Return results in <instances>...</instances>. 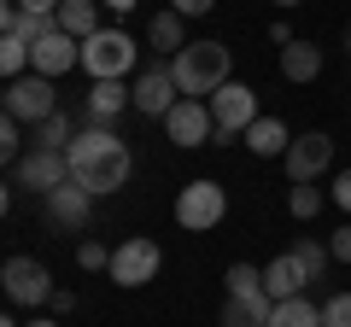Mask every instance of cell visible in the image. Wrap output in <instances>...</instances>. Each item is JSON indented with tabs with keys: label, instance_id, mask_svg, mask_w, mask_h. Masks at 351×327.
Here are the masks:
<instances>
[{
	"label": "cell",
	"instance_id": "obj_1",
	"mask_svg": "<svg viewBox=\"0 0 351 327\" xmlns=\"http://www.w3.org/2000/svg\"><path fill=\"white\" fill-rule=\"evenodd\" d=\"M129 176H135V152H129V140H117L112 129L88 123L82 135L71 140V181H82L94 199L129 187Z\"/></svg>",
	"mask_w": 351,
	"mask_h": 327
},
{
	"label": "cell",
	"instance_id": "obj_2",
	"mask_svg": "<svg viewBox=\"0 0 351 327\" xmlns=\"http://www.w3.org/2000/svg\"><path fill=\"white\" fill-rule=\"evenodd\" d=\"M176 88H182V100H211L223 82H234V59H228L223 41H188V47L176 53Z\"/></svg>",
	"mask_w": 351,
	"mask_h": 327
},
{
	"label": "cell",
	"instance_id": "obj_3",
	"mask_svg": "<svg viewBox=\"0 0 351 327\" xmlns=\"http://www.w3.org/2000/svg\"><path fill=\"white\" fill-rule=\"evenodd\" d=\"M0 105H6V117H18L24 129H41L53 112H59V88H53V76H18V82H6V94H0Z\"/></svg>",
	"mask_w": 351,
	"mask_h": 327
},
{
	"label": "cell",
	"instance_id": "obj_4",
	"mask_svg": "<svg viewBox=\"0 0 351 327\" xmlns=\"http://www.w3.org/2000/svg\"><path fill=\"white\" fill-rule=\"evenodd\" d=\"M129 64H135V41H129V29H100V36L82 41V70L94 76V82H123Z\"/></svg>",
	"mask_w": 351,
	"mask_h": 327
},
{
	"label": "cell",
	"instance_id": "obj_5",
	"mask_svg": "<svg viewBox=\"0 0 351 327\" xmlns=\"http://www.w3.org/2000/svg\"><path fill=\"white\" fill-rule=\"evenodd\" d=\"M0 287H6V298L18 304V310H41V304H53V275L47 263H36V257H6V269H0Z\"/></svg>",
	"mask_w": 351,
	"mask_h": 327
},
{
	"label": "cell",
	"instance_id": "obj_6",
	"mask_svg": "<svg viewBox=\"0 0 351 327\" xmlns=\"http://www.w3.org/2000/svg\"><path fill=\"white\" fill-rule=\"evenodd\" d=\"M228 216V193L223 181H188L182 199H176V222L188 228V234H205V228H223Z\"/></svg>",
	"mask_w": 351,
	"mask_h": 327
},
{
	"label": "cell",
	"instance_id": "obj_7",
	"mask_svg": "<svg viewBox=\"0 0 351 327\" xmlns=\"http://www.w3.org/2000/svg\"><path fill=\"white\" fill-rule=\"evenodd\" d=\"M12 181L18 187H29V193H59L64 181H71V152H53V146H29L24 158L12 164Z\"/></svg>",
	"mask_w": 351,
	"mask_h": 327
},
{
	"label": "cell",
	"instance_id": "obj_8",
	"mask_svg": "<svg viewBox=\"0 0 351 327\" xmlns=\"http://www.w3.org/2000/svg\"><path fill=\"white\" fill-rule=\"evenodd\" d=\"M158 263H164L158 239H147V234H129L123 246L112 252V269H106V275H112L117 287H147V280L158 275Z\"/></svg>",
	"mask_w": 351,
	"mask_h": 327
},
{
	"label": "cell",
	"instance_id": "obj_9",
	"mask_svg": "<svg viewBox=\"0 0 351 327\" xmlns=\"http://www.w3.org/2000/svg\"><path fill=\"white\" fill-rule=\"evenodd\" d=\"M205 105H211L217 135H246V129L258 123V94H252L246 82H223V88H217Z\"/></svg>",
	"mask_w": 351,
	"mask_h": 327
},
{
	"label": "cell",
	"instance_id": "obj_10",
	"mask_svg": "<svg viewBox=\"0 0 351 327\" xmlns=\"http://www.w3.org/2000/svg\"><path fill=\"white\" fill-rule=\"evenodd\" d=\"M182 105V88H176V70L170 64H147L135 76V112L141 117H170Z\"/></svg>",
	"mask_w": 351,
	"mask_h": 327
},
{
	"label": "cell",
	"instance_id": "obj_11",
	"mask_svg": "<svg viewBox=\"0 0 351 327\" xmlns=\"http://www.w3.org/2000/svg\"><path fill=\"white\" fill-rule=\"evenodd\" d=\"M328 164H334V140H328L322 129L293 135V146H287V176H293V181H316Z\"/></svg>",
	"mask_w": 351,
	"mask_h": 327
},
{
	"label": "cell",
	"instance_id": "obj_12",
	"mask_svg": "<svg viewBox=\"0 0 351 327\" xmlns=\"http://www.w3.org/2000/svg\"><path fill=\"white\" fill-rule=\"evenodd\" d=\"M76 64H82V41L64 36V29H53L47 41L29 47V70L36 76H64V70H76Z\"/></svg>",
	"mask_w": 351,
	"mask_h": 327
},
{
	"label": "cell",
	"instance_id": "obj_13",
	"mask_svg": "<svg viewBox=\"0 0 351 327\" xmlns=\"http://www.w3.org/2000/svg\"><path fill=\"white\" fill-rule=\"evenodd\" d=\"M164 129H170V140H176V146H205V140L217 135L211 105H205V100H182L170 117H164Z\"/></svg>",
	"mask_w": 351,
	"mask_h": 327
},
{
	"label": "cell",
	"instance_id": "obj_14",
	"mask_svg": "<svg viewBox=\"0 0 351 327\" xmlns=\"http://www.w3.org/2000/svg\"><path fill=\"white\" fill-rule=\"evenodd\" d=\"M88 216H94V193L82 181H64L59 193H47V222L53 228H88Z\"/></svg>",
	"mask_w": 351,
	"mask_h": 327
},
{
	"label": "cell",
	"instance_id": "obj_15",
	"mask_svg": "<svg viewBox=\"0 0 351 327\" xmlns=\"http://www.w3.org/2000/svg\"><path fill=\"white\" fill-rule=\"evenodd\" d=\"M53 29H59V18H53V12H24L18 0L0 6V36H12V41H29V47H36V41H47Z\"/></svg>",
	"mask_w": 351,
	"mask_h": 327
},
{
	"label": "cell",
	"instance_id": "obj_16",
	"mask_svg": "<svg viewBox=\"0 0 351 327\" xmlns=\"http://www.w3.org/2000/svg\"><path fill=\"white\" fill-rule=\"evenodd\" d=\"M311 287V275H304V263L293 252H281V257H269V269H263V292L276 304H287V298H299V292Z\"/></svg>",
	"mask_w": 351,
	"mask_h": 327
},
{
	"label": "cell",
	"instance_id": "obj_17",
	"mask_svg": "<svg viewBox=\"0 0 351 327\" xmlns=\"http://www.w3.org/2000/svg\"><path fill=\"white\" fill-rule=\"evenodd\" d=\"M123 105H135V88H123V82H94V88H88V123L106 129Z\"/></svg>",
	"mask_w": 351,
	"mask_h": 327
},
{
	"label": "cell",
	"instance_id": "obj_18",
	"mask_svg": "<svg viewBox=\"0 0 351 327\" xmlns=\"http://www.w3.org/2000/svg\"><path fill=\"white\" fill-rule=\"evenodd\" d=\"M276 315V298L269 292H252V298H228L223 304V327H269Z\"/></svg>",
	"mask_w": 351,
	"mask_h": 327
},
{
	"label": "cell",
	"instance_id": "obj_19",
	"mask_svg": "<svg viewBox=\"0 0 351 327\" xmlns=\"http://www.w3.org/2000/svg\"><path fill=\"white\" fill-rule=\"evenodd\" d=\"M246 146L258 152V158H287L293 135H287V123H281V117H258V123L246 129Z\"/></svg>",
	"mask_w": 351,
	"mask_h": 327
},
{
	"label": "cell",
	"instance_id": "obj_20",
	"mask_svg": "<svg viewBox=\"0 0 351 327\" xmlns=\"http://www.w3.org/2000/svg\"><path fill=\"white\" fill-rule=\"evenodd\" d=\"M281 76H287V82H316V76H322V47H316V41L281 47Z\"/></svg>",
	"mask_w": 351,
	"mask_h": 327
},
{
	"label": "cell",
	"instance_id": "obj_21",
	"mask_svg": "<svg viewBox=\"0 0 351 327\" xmlns=\"http://www.w3.org/2000/svg\"><path fill=\"white\" fill-rule=\"evenodd\" d=\"M53 18H59V29H64V36H76V41L100 36V0H64Z\"/></svg>",
	"mask_w": 351,
	"mask_h": 327
},
{
	"label": "cell",
	"instance_id": "obj_22",
	"mask_svg": "<svg viewBox=\"0 0 351 327\" xmlns=\"http://www.w3.org/2000/svg\"><path fill=\"white\" fill-rule=\"evenodd\" d=\"M29 135H36L29 146H53V152H71V140L82 135V129H76V117H71V112H53L47 123H41V129H29Z\"/></svg>",
	"mask_w": 351,
	"mask_h": 327
},
{
	"label": "cell",
	"instance_id": "obj_23",
	"mask_svg": "<svg viewBox=\"0 0 351 327\" xmlns=\"http://www.w3.org/2000/svg\"><path fill=\"white\" fill-rule=\"evenodd\" d=\"M182 24H188L182 12H158V18L147 24V41H152L158 53H182V47H188V36H182Z\"/></svg>",
	"mask_w": 351,
	"mask_h": 327
},
{
	"label": "cell",
	"instance_id": "obj_24",
	"mask_svg": "<svg viewBox=\"0 0 351 327\" xmlns=\"http://www.w3.org/2000/svg\"><path fill=\"white\" fill-rule=\"evenodd\" d=\"M269 327H322V310H316L311 298H287V304H276V315H269Z\"/></svg>",
	"mask_w": 351,
	"mask_h": 327
},
{
	"label": "cell",
	"instance_id": "obj_25",
	"mask_svg": "<svg viewBox=\"0 0 351 327\" xmlns=\"http://www.w3.org/2000/svg\"><path fill=\"white\" fill-rule=\"evenodd\" d=\"M0 70H6V82L29 76V41H12V36H0Z\"/></svg>",
	"mask_w": 351,
	"mask_h": 327
},
{
	"label": "cell",
	"instance_id": "obj_26",
	"mask_svg": "<svg viewBox=\"0 0 351 327\" xmlns=\"http://www.w3.org/2000/svg\"><path fill=\"white\" fill-rule=\"evenodd\" d=\"M287 211L299 216V222H311V216L322 211V187H316V181H293V193H287Z\"/></svg>",
	"mask_w": 351,
	"mask_h": 327
},
{
	"label": "cell",
	"instance_id": "obj_27",
	"mask_svg": "<svg viewBox=\"0 0 351 327\" xmlns=\"http://www.w3.org/2000/svg\"><path fill=\"white\" fill-rule=\"evenodd\" d=\"M293 257L304 263V275H311V280H322V269H328V257H334V252H328V246H316L311 234H299V239H293Z\"/></svg>",
	"mask_w": 351,
	"mask_h": 327
},
{
	"label": "cell",
	"instance_id": "obj_28",
	"mask_svg": "<svg viewBox=\"0 0 351 327\" xmlns=\"http://www.w3.org/2000/svg\"><path fill=\"white\" fill-rule=\"evenodd\" d=\"M228 298H252V292H263V269H252V263H228Z\"/></svg>",
	"mask_w": 351,
	"mask_h": 327
},
{
	"label": "cell",
	"instance_id": "obj_29",
	"mask_svg": "<svg viewBox=\"0 0 351 327\" xmlns=\"http://www.w3.org/2000/svg\"><path fill=\"white\" fill-rule=\"evenodd\" d=\"M24 123H18V117H6V123H0V158H6V164H18V158H24Z\"/></svg>",
	"mask_w": 351,
	"mask_h": 327
},
{
	"label": "cell",
	"instance_id": "obj_30",
	"mask_svg": "<svg viewBox=\"0 0 351 327\" xmlns=\"http://www.w3.org/2000/svg\"><path fill=\"white\" fill-rule=\"evenodd\" d=\"M322 327H351V292H334L322 304Z\"/></svg>",
	"mask_w": 351,
	"mask_h": 327
},
{
	"label": "cell",
	"instance_id": "obj_31",
	"mask_svg": "<svg viewBox=\"0 0 351 327\" xmlns=\"http://www.w3.org/2000/svg\"><path fill=\"white\" fill-rule=\"evenodd\" d=\"M76 263L82 269H112V252H106L100 239H82V246H76Z\"/></svg>",
	"mask_w": 351,
	"mask_h": 327
},
{
	"label": "cell",
	"instance_id": "obj_32",
	"mask_svg": "<svg viewBox=\"0 0 351 327\" xmlns=\"http://www.w3.org/2000/svg\"><path fill=\"white\" fill-rule=\"evenodd\" d=\"M217 0H170V12H182V18H205Z\"/></svg>",
	"mask_w": 351,
	"mask_h": 327
},
{
	"label": "cell",
	"instance_id": "obj_33",
	"mask_svg": "<svg viewBox=\"0 0 351 327\" xmlns=\"http://www.w3.org/2000/svg\"><path fill=\"white\" fill-rule=\"evenodd\" d=\"M328 252H334L339 263H351V222H346V228H339V234H334V246H328Z\"/></svg>",
	"mask_w": 351,
	"mask_h": 327
},
{
	"label": "cell",
	"instance_id": "obj_34",
	"mask_svg": "<svg viewBox=\"0 0 351 327\" xmlns=\"http://www.w3.org/2000/svg\"><path fill=\"white\" fill-rule=\"evenodd\" d=\"M269 41H276V47H293L299 36H293V24H287V18H276V24H269Z\"/></svg>",
	"mask_w": 351,
	"mask_h": 327
},
{
	"label": "cell",
	"instance_id": "obj_35",
	"mask_svg": "<svg viewBox=\"0 0 351 327\" xmlns=\"http://www.w3.org/2000/svg\"><path fill=\"white\" fill-rule=\"evenodd\" d=\"M334 205H339V211H351V170H339V181H334Z\"/></svg>",
	"mask_w": 351,
	"mask_h": 327
},
{
	"label": "cell",
	"instance_id": "obj_36",
	"mask_svg": "<svg viewBox=\"0 0 351 327\" xmlns=\"http://www.w3.org/2000/svg\"><path fill=\"white\" fill-rule=\"evenodd\" d=\"M47 310H53V315H71V310H76V292H64V287H59V292H53V304H47Z\"/></svg>",
	"mask_w": 351,
	"mask_h": 327
},
{
	"label": "cell",
	"instance_id": "obj_37",
	"mask_svg": "<svg viewBox=\"0 0 351 327\" xmlns=\"http://www.w3.org/2000/svg\"><path fill=\"white\" fill-rule=\"evenodd\" d=\"M18 6H24V12H59L64 0H18Z\"/></svg>",
	"mask_w": 351,
	"mask_h": 327
},
{
	"label": "cell",
	"instance_id": "obj_38",
	"mask_svg": "<svg viewBox=\"0 0 351 327\" xmlns=\"http://www.w3.org/2000/svg\"><path fill=\"white\" fill-rule=\"evenodd\" d=\"M100 6H106V12H117V18H129V12H135V0H100Z\"/></svg>",
	"mask_w": 351,
	"mask_h": 327
},
{
	"label": "cell",
	"instance_id": "obj_39",
	"mask_svg": "<svg viewBox=\"0 0 351 327\" xmlns=\"http://www.w3.org/2000/svg\"><path fill=\"white\" fill-rule=\"evenodd\" d=\"M24 327H59V322H53V315H36V322H24Z\"/></svg>",
	"mask_w": 351,
	"mask_h": 327
},
{
	"label": "cell",
	"instance_id": "obj_40",
	"mask_svg": "<svg viewBox=\"0 0 351 327\" xmlns=\"http://www.w3.org/2000/svg\"><path fill=\"white\" fill-rule=\"evenodd\" d=\"M269 6H281V12H293V6H304V0H269Z\"/></svg>",
	"mask_w": 351,
	"mask_h": 327
},
{
	"label": "cell",
	"instance_id": "obj_41",
	"mask_svg": "<svg viewBox=\"0 0 351 327\" xmlns=\"http://www.w3.org/2000/svg\"><path fill=\"white\" fill-rule=\"evenodd\" d=\"M0 327H24V322H12V315H6V322H0Z\"/></svg>",
	"mask_w": 351,
	"mask_h": 327
},
{
	"label": "cell",
	"instance_id": "obj_42",
	"mask_svg": "<svg viewBox=\"0 0 351 327\" xmlns=\"http://www.w3.org/2000/svg\"><path fill=\"white\" fill-rule=\"evenodd\" d=\"M346 47H351V29H346Z\"/></svg>",
	"mask_w": 351,
	"mask_h": 327
}]
</instances>
